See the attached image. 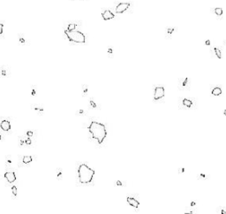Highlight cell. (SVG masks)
<instances>
[{"mask_svg": "<svg viewBox=\"0 0 226 214\" xmlns=\"http://www.w3.org/2000/svg\"><path fill=\"white\" fill-rule=\"evenodd\" d=\"M90 134L92 135V137L96 140L99 143H102L104 142L107 135L106 127L104 124L96 122V121H92L91 124L88 126Z\"/></svg>", "mask_w": 226, "mask_h": 214, "instance_id": "cell-1", "label": "cell"}, {"mask_svg": "<svg viewBox=\"0 0 226 214\" xmlns=\"http://www.w3.org/2000/svg\"><path fill=\"white\" fill-rule=\"evenodd\" d=\"M94 175H95V171L88 167L87 165L82 164L79 166L78 177H79V181L80 183L87 184L91 182Z\"/></svg>", "mask_w": 226, "mask_h": 214, "instance_id": "cell-2", "label": "cell"}, {"mask_svg": "<svg viewBox=\"0 0 226 214\" xmlns=\"http://www.w3.org/2000/svg\"><path fill=\"white\" fill-rule=\"evenodd\" d=\"M197 108V100L195 97H182L178 98V109L181 111H192Z\"/></svg>", "mask_w": 226, "mask_h": 214, "instance_id": "cell-3", "label": "cell"}, {"mask_svg": "<svg viewBox=\"0 0 226 214\" xmlns=\"http://www.w3.org/2000/svg\"><path fill=\"white\" fill-rule=\"evenodd\" d=\"M153 102L155 104H163L165 101V88L164 85H154L153 87Z\"/></svg>", "mask_w": 226, "mask_h": 214, "instance_id": "cell-4", "label": "cell"}, {"mask_svg": "<svg viewBox=\"0 0 226 214\" xmlns=\"http://www.w3.org/2000/svg\"><path fill=\"white\" fill-rule=\"evenodd\" d=\"M65 34L70 42L76 43V44H85L86 42V37L84 34L78 30H66Z\"/></svg>", "mask_w": 226, "mask_h": 214, "instance_id": "cell-5", "label": "cell"}, {"mask_svg": "<svg viewBox=\"0 0 226 214\" xmlns=\"http://www.w3.org/2000/svg\"><path fill=\"white\" fill-rule=\"evenodd\" d=\"M177 87L180 90H189L191 87V79L188 77H182L177 80Z\"/></svg>", "mask_w": 226, "mask_h": 214, "instance_id": "cell-6", "label": "cell"}, {"mask_svg": "<svg viewBox=\"0 0 226 214\" xmlns=\"http://www.w3.org/2000/svg\"><path fill=\"white\" fill-rule=\"evenodd\" d=\"M223 87L219 84H214L210 86V96H223Z\"/></svg>", "mask_w": 226, "mask_h": 214, "instance_id": "cell-7", "label": "cell"}, {"mask_svg": "<svg viewBox=\"0 0 226 214\" xmlns=\"http://www.w3.org/2000/svg\"><path fill=\"white\" fill-rule=\"evenodd\" d=\"M129 7H130V4L129 3H119L116 7V13H123Z\"/></svg>", "mask_w": 226, "mask_h": 214, "instance_id": "cell-8", "label": "cell"}, {"mask_svg": "<svg viewBox=\"0 0 226 214\" xmlns=\"http://www.w3.org/2000/svg\"><path fill=\"white\" fill-rule=\"evenodd\" d=\"M127 203L131 206H133L134 208L138 209L140 207V202L138 199L135 197H132V196H128L127 197Z\"/></svg>", "mask_w": 226, "mask_h": 214, "instance_id": "cell-9", "label": "cell"}, {"mask_svg": "<svg viewBox=\"0 0 226 214\" xmlns=\"http://www.w3.org/2000/svg\"><path fill=\"white\" fill-rule=\"evenodd\" d=\"M4 177H5L6 181H8V182H10V183L14 182V181H16V175H15V173H12V172H7V173H6L5 175H4Z\"/></svg>", "mask_w": 226, "mask_h": 214, "instance_id": "cell-10", "label": "cell"}, {"mask_svg": "<svg viewBox=\"0 0 226 214\" xmlns=\"http://www.w3.org/2000/svg\"><path fill=\"white\" fill-rule=\"evenodd\" d=\"M0 127H1V129H2L3 131L8 132L9 130L11 129V123H10V121L6 120H2L1 123H0Z\"/></svg>", "mask_w": 226, "mask_h": 214, "instance_id": "cell-11", "label": "cell"}, {"mask_svg": "<svg viewBox=\"0 0 226 214\" xmlns=\"http://www.w3.org/2000/svg\"><path fill=\"white\" fill-rule=\"evenodd\" d=\"M102 17H103V19H104V20H109V19H113L115 17V15L111 13V11H110V10H105V11L102 13Z\"/></svg>", "mask_w": 226, "mask_h": 214, "instance_id": "cell-12", "label": "cell"}, {"mask_svg": "<svg viewBox=\"0 0 226 214\" xmlns=\"http://www.w3.org/2000/svg\"><path fill=\"white\" fill-rule=\"evenodd\" d=\"M32 109H33L36 113H37L38 114H40V115H43V113H44L43 108V106L40 105V104H33V105H32Z\"/></svg>", "mask_w": 226, "mask_h": 214, "instance_id": "cell-13", "label": "cell"}, {"mask_svg": "<svg viewBox=\"0 0 226 214\" xmlns=\"http://www.w3.org/2000/svg\"><path fill=\"white\" fill-rule=\"evenodd\" d=\"M209 178L210 175L208 173H199L197 174V180H199V181H208V180H209Z\"/></svg>", "mask_w": 226, "mask_h": 214, "instance_id": "cell-14", "label": "cell"}, {"mask_svg": "<svg viewBox=\"0 0 226 214\" xmlns=\"http://www.w3.org/2000/svg\"><path fill=\"white\" fill-rule=\"evenodd\" d=\"M0 73H1V75H3L4 77H8L9 75L11 74L10 71H9V70H7V69L5 67V66H2V67L0 68Z\"/></svg>", "mask_w": 226, "mask_h": 214, "instance_id": "cell-15", "label": "cell"}, {"mask_svg": "<svg viewBox=\"0 0 226 214\" xmlns=\"http://www.w3.org/2000/svg\"><path fill=\"white\" fill-rule=\"evenodd\" d=\"M197 207H185V213H197Z\"/></svg>", "mask_w": 226, "mask_h": 214, "instance_id": "cell-16", "label": "cell"}, {"mask_svg": "<svg viewBox=\"0 0 226 214\" xmlns=\"http://www.w3.org/2000/svg\"><path fill=\"white\" fill-rule=\"evenodd\" d=\"M215 211L219 214H226V206H219L216 208Z\"/></svg>", "mask_w": 226, "mask_h": 214, "instance_id": "cell-17", "label": "cell"}, {"mask_svg": "<svg viewBox=\"0 0 226 214\" xmlns=\"http://www.w3.org/2000/svg\"><path fill=\"white\" fill-rule=\"evenodd\" d=\"M213 50L215 52V55L218 58H222V51H221V49H219L218 47H214Z\"/></svg>", "mask_w": 226, "mask_h": 214, "instance_id": "cell-18", "label": "cell"}, {"mask_svg": "<svg viewBox=\"0 0 226 214\" xmlns=\"http://www.w3.org/2000/svg\"><path fill=\"white\" fill-rule=\"evenodd\" d=\"M32 160H33V158L31 156H25L22 159V162L24 164H29L30 162H32Z\"/></svg>", "mask_w": 226, "mask_h": 214, "instance_id": "cell-19", "label": "cell"}, {"mask_svg": "<svg viewBox=\"0 0 226 214\" xmlns=\"http://www.w3.org/2000/svg\"><path fill=\"white\" fill-rule=\"evenodd\" d=\"M214 13H215V15H217L218 17H221L222 15H223V9L219 8V7L215 8L214 9Z\"/></svg>", "mask_w": 226, "mask_h": 214, "instance_id": "cell-20", "label": "cell"}, {"mask_svg": "<svg viewBox=\"0 0 226 214\" xmlns=\"http://www.w3.org/2000/svg\"><path fill=\"white\" fill-rule=\"evenodd\" d=\"M175 30H176V28H167V35L171 36Z\"/></svg>", "mask_w": 226, "mask_h": 214, "instance_id": "cell-21", "label": "cell"}, {"mask_svg": "<svg viewBox=\"0 0 226 214\" xmlns=\"http://www.w3.org/2000/svg\"><path fill=\"white\" fill-rule=\"evenodd\" d=\"M75 28H76V25L72 23V24H69L68 27H67V30H75Z\"/></svg>", "mask_w": 226, "mask_h": 214, "instance_id": "cell-22", "label": "cell"}, {"mask_svg": "<svg viewBox=\"0 0 226 214\" xmlns=\"http://www.w3.org/2000/svg\"><path fill=\"white\" fill-rule=\"evenodd\" d=\"M12 192L14 196H16V195H18V189H17V188L15 186L12 187Z\"/></svg>", "mask_w": 226, "mask_h": 214, "instance_id": "cell-23", "label": "cell"}, {"mask_svg": "<svg viewBox=\"0 0 226 214\" xmlns=\"http://www.w3.org/2000/svg\"><path fill=\"white\" fill-rule=\"evenodd\" d=\"M57 179H58V180H61V179H62V171H61V169H57Z\"/></svg>", "mask_w": 226, "mask_h": 214, "instance_id": "cell-24", "label": "cell"}, {"mask_svg": "<svg viewBox=\"0 0 226 214\" xmlns=\"http://www.w3.org/2000/svg\"><path fill=\"white\" fill-rule=\"evenodd\" d=\"M31 94H32V96H36V86H33L32 87V88H31Z\"/></svg>", "mask_w": 226, "mask_h": 214, "instance_id": "cell-25", "label": "cell"}, {"mask_svg": "<svg viewBox=\"0 0 226 214\" xmlns=\"http://www.w3.org/2000/svg\"><path fill=\"white\" fill-rule=\"evenodd\" d=\"M185 172V169L184 167H180L177 169V173H178V174H182V173H184Z\"/></svg>", "mask_w": 226, "mask_h": 214, "instance_id": "cell-26", "label": "cell"}, {"mask_svg": "<svg viewBox=\"0 0 226 214\" xmlns=\"http://www.w3.org/2000/svg\"><path fill=\"white\" fill-rule=\"evenodd\" d=\"M82 89H83V93L86 94V93H87V91H88V87H87V85H83Z\"/></svg>", "mask_w": 226, "mask_h": 214, "instance_id": "cell-27", "label": "cell"}, {"mask_svg": "<svg viewBox=\"0 0 226 214\" xmlns=\"http://www.w3.org/2000/svg\"><path fill=\"white\" fill-rule=\"evenodd\" d=\"M19 145L20 146L27 145V144H26V139H20V141H19Z\"/></svg>", "mask_w": 226, "mask_h": 214, "instance_id": "cell-28", "label": "cell"}, {"mask_svg": "<svg viewBox=\"0 0 226 214\" xmlns=\"http://www.w3.org/2000/svg\"><path fill=\"white\" fill-rule=\"evenodd\" d=\"M190 206H192V207H197V202L196 201H192L190 203Z\"/></svg>", "mask_w": 226, "mask_h": 214, "instance_id": "cell-29", "label": "cell"}, {"mask_svg": "<svg viewBox=\"0 0 226 214\" xmlns=\"http://www.w3.org/2000/svg\"><path fill=\"white\" fill-rule=\"evenodd\" d=\"M27 135L28 136V137H31V136H33V135H34V132H33V131H27Z\"/></svg>", "mask_w": 226, "mask_h": 214, "instance_id": "cell-30", "label": "cell"}, {"mask_svg": "<svg viewBox=\"0 0 226 214\" xmlns=\"http://www.w3.org/2000/svg\"><path fill=\"white\" fill-rule=\"evenodd\" d=\"M90 104H91V106L93 107V108H96V104H95V102L93 101V100H90Z\"/></svg>", "mask_w": 226, "mask_h": 214, "instance_id": "cell-31", "label": "cell"}, {"mask_svg": "<svg viewBox=\"0 0 226 214\" xmlns=\"http://www.w3.org/2000/svg\"><path fill=\"white\" fill-rule=\"evenodd\" d=\"M3 30H4V24L0 23V35L3 34Z\"/></svg>", "mask_w": 226, "mask_h": 214, "instance_id": "cell-32", "label": "cell"}, {"mask_svg": "<svg viewBox=\"0 0 226 214\" xmlns=\"http://www.w3.org/2000/svg\"><path fill=\"white\" fill-rule=\"evenodd\" d=\"M31 143H32V140H31V139H29V138H28V139H26V144H27V145H30Z\"/></svg>", "mask_w": 226, "mask_h": 214, "instance_id": "cell-33", "label": "cell"}, {"mask_svg": "<svg viewBox=\"0 0 226 214\" xmlns=\"http://www.w3.org/2000/svg\"><path fill=\"white\" fill-rule=\"evenodd\" d=\"M116 183H117V186H124V184L122 183V181H117Z\"/></svg>", "mask_w": 226, "mask_h": 214, "instance_id": "cell-34", "label": "cell"}, {"mask_svg": "<svg viewBox=\"0 0 226 214\" xmlns=\"http://www.w3.org/2000/svg\"><path fill=\"white\" fill-rule=\"evenodd\" d=\"M205 44H206V45H209V44H210V41H209V40H206V42H205Z\"/></svg>", "mask_w": 226, "mask_h": 214, "instance_id": "cell-35", "label": "cell"}, {"mask_svg": "<svg viewBox=\"0 0 226 214\" xmlns=\"http://www.w3.org/2000/svg\"><path fill=\"white\" fill-rule=\"evenodd\" d=\"M223 115L226 116V109H225V110H223Z\"/></svg>", "mask_w": 226, "mask_h": 214, "instance_id": "cell-36", "label": "cell"}, {"mask_svg": "<svg viewBox=\"0 0 226 214\" xmlns=\"http://www.w3.org/2000/svg\"><path fill=\"white\" fill-rule=\"evenodd\" d=\"M1 139H2V136H1V135H0V141H1Z\"/></svg>", "mask_w": 226, "mask_h": 214, "instance_id": "cell-37", "label": "cell"}, {"mask_svg": "<svg viewBox=\"0 0 226 214\" xmlns=\"http://www.w3.org/2000/svg\"><path fill=\"white\" fill-rule=\"evenodd\" d=\"M0 78H1V74H0Z\"/></svg>", "mask_w": 226, "mask_h": 214, "instance_id": "cell-38", "label": "cell"}, {"mask_svg": "<svg viewBox=\"0 0 226 214\" xmlns=\"http://www.w3.org/2000/svg\"><path fill=\"white\" fill-rule=\"evenodd\" d=\"M225 44H226V41H225Z\"/></svg>", "mask_w": 226, "mask_h": 214, "instance_id": "cell-39", "label": "cell"}]
</instances>
